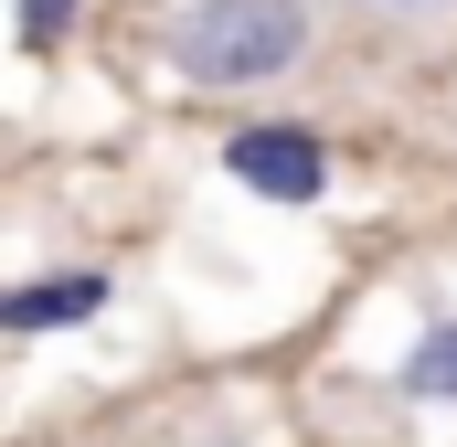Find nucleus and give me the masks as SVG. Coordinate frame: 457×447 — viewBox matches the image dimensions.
<instances>
[{
    "label": "nucleus",
    "mask_w": 457,
    "mask_h": 447,
    "mask_svg": "<svg viewBox=\"0 0 457 447\" xmlns=\"http://www.w3.org/2000/svg\"><path fill=\"white\" fill-rule=\"evenodd\" d=\"M309 43H320L309 0H192L170 21V75L213 97H255V86H287Z\"/></svg>",
    "instance_id": "f257e3e1"
},
{
    "label": "nucleus",
    "mask_w": 457,
    "mask_h": 447,
    "mask_svg": "<svg viewBox=\"0 0 457 447\" xmlns=\"http://www.w3.org/2000/svg\"><path fill=\"white\" fill-rule=\"evenodd\" d=\"M224 171L255 203H320V192H330V149H320L309 128H234Z\"/></svg>",
    "instance_id": "f03ea898"
},
{
    "label": "nucleus",
    "mask_w": 457,
    "mask_h": 447,
    "mask_svg": "<svg viewBox=\"0 0 457 447\" xmlns=\"http://www.w3.org/2000/svg\"><path fill=\"white\" fill-rule=\"evenodd\" d=\"M372 11H426V0H372Z\"/></svg>",
    "instance_id": "423d86ee"
},
{
    "label": "nucleus",
    "mask_w": 457,
    "mask_h": 447,
    "mask_svg": "<svg viewBox=\"0 0 457 447\" xmlns=\"http://www.w3.org/2000/svg\"><path fill=\"white\" fill-rule=\"evenodd\" d=\"M404 394H426V405H457V320L447 331H426L404 351Z\"/></svg>",
    "instance_id": "20e7f679"
},
{
    "label": "nucleus",
    "mask_w": 457,
    "mask_h": 447,
    "mask_svg": "<svg viewBox=\"0 0 457 447\" xmlns=\"http://www.w3.org/2000/svg\"><path fill=\"white\" fill-rule=\"evenodd\" d=\"M64 11H75V0H21V43H54V32H64Z\"/></svg>",
    "instance_id": "39448f33"
},
{
    "label": "nucleus",
    "mask_w": 457,
    "mask_h": 447,
    "mask_svg": "<svg viewBox=\"0 0 457 447\" xmlns=\"http://www.w3.org/2000/svg\"><path fill=\"white\" fill-rule=\"evenodd\" d=\"M96 309H107V266H54V277H32V288L0 299L11 331H75V320H96Z\"/></svg>",
    "instance_id": "7ed1b4c3"
}]
</instances>
